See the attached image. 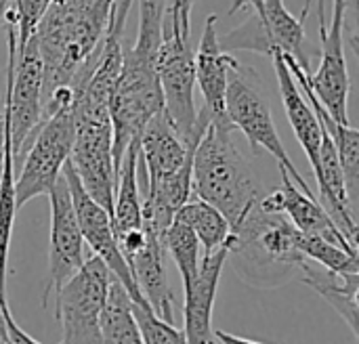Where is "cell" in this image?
I'll use <instances>...</instances> for the list:
<instances>
[{"label":"cell","instance_id":"cell-1","mask_svg":"<svg viewBox=\"0 0 359 344\" xmlns=\"http://www.w3.org/2000/svg\"><path fill=\"white\" fill-rule=\"evenodd\" d=\"M107 19L95 13V0H50L36 32L44 84L42 101L57 88H78L88 76Z\"/></svg>","mask_w":359,"mask_h":344},{"label":"cell","instance_id":"cell-2","mask_svg":"<svg viewBox=\"0 0 359 344\" xmlns=\"http://www.w3.org/2000/svg\"><path fill=\"white\" fill-rule=\"evenodd\" d=\"M227 118H210L194 149L191 195L217 208L236 227L261 200V181L233 143Z\"/></svg>","mask_w":359,"mask_h":344},{"label":"cell","instance_id":"cell-3","mask_svg":"<svg viewBox=\"0 0 359 344\" xmlns=\"http://www.w3.org/2000/svg\"><path fill=\"white\" fill-rule=\"evenodd\" d=\"M297 229L284 214H267L255 206L244 221L231 227L227 259L248 286L276 288L290 280L305 261L294 246Z\"/></svg>","mask_w":359,"mask_h":344},{"label":"cell","instance_id":"cell-4","mask_svg":"<svg viewBox=\"0 0 359 344\" xmlns=\"http://www.w3.org/2000/svg\"><path fill=\"white\" fill-rule=\"evenodd\" d=\"M156 57L158 55L139 50L135 46L124 50L122 69L109 101L114 179L128 145L141 137L143 128L154 116L164 111Z\"/></svg>","mask_w":359,"mask_h":344},{"label":"cell","instance_id":"cell-5","mask_svg":"<svg viewBox=\"0 0 359 344\" xmlns=\"http://www.w3.org/2000/svg\"><path fill=\"white\" fill-rule=\"evenodd\" d=\"M156 71L162 90L164 116L168 118L177 137L191 145L200 141L208 126V111L196 109V65L189 38L177 34L166 21L162 27V42L156 57Z\"/></svg>","mask_w":359,"mask_h":344},{"label":"cell","instance_id":"cell-6","mask_svg":"<svg viewBox=\"0 0 359 344\" xmlns=\"http://www.w3.org/2000/svg\"><path fill=\"white\" fill-rule=\"evenodd\" d=\"M42 84L44 67L34 42V36L25 46L17 48L15 29H8V65H6V97H4V122L8 128L13 166H17L29 139L42 124Z\"/></svg>","mask_w":359,"mask_h":344},{"label":"cell","instance_id":"cell-7","mask_svg":"<svg viewBox=\"0 0 359 344\" xmlns=\"http://www.w3.org/2000/svg\"><path fill=\"white\" fill-rule=\"evenodd\" d=\"M225 118L229 120L233 130L244 132V137L248 139V143L255 151L265 149L267 153H271L278 160L280 168H284L288 172L292 183L299 185V189L303 193L316 195L309 189L307 181L303 179V174L299 172V168L294 166V162L290 160V156L278 135L269 103L265 101L263 92L257 86L255 71L244 67L240 61L229 71V82H227V90H225Z\"/></svg>","mask_w":359,"mask_h":344},{"label":"cell","instance_id":"cell-8","mask_svg":"<svg viewBox=\"0 0 359 344\" xmlns=\"http://www.w3.org/2000/svg\"><path fill=\"white\" fill-rule=\"evenodd\" d=\"M252 6V17L229 32L219 44L225 53L229 50H252L271 55L276 48L290 55L303 71H309V59L305 53V27L292 17L284 0H233L227 15H236L240 8Z\"/></svg>","mask_w":359,"mask_h":344},{"label":"cell","instance_id":"cell-9","mask_svg":"<svg viewBox=\"0 0 359 344\" xmlns=\"http://www.w3.org/2000/svg\"><path fill=\"white\" fill-rule=\"evenodd\" d=\"M74 143L69 164L82 189L111 216L114 208V158L109 109L72 105Z\"/></svg>","mask_w":359,"mask_h":344},{"label":"cell","instance_id":"cell-10","mask_svg":"<svg viewBox=\"0 0 359 344\" xmlns=\"http://www.w3.org/2000/svg\"><path fill=\"white\" fill-rule=\"evenodd\" d=\"M109 280V269L97 256H88L55 292V319L63 332L59 344H101L99 319Z\"/></svg>","mask_w":359,"mask_h":344},{"label":"cell","instance_id":"cell-11","mask_svg":"<svg viewBox=\"0 0 359 344\" xmlns=\"http://www.w3.org/2000/svg\"><path fill=\"white\" fill-rule=\"evenodd\" d=\"M74 143V116L72 107L55 111L34 132L23 149L25 162L15 174V206L21 208L38 195H46L65 162L69 160ZM21 153V156H23Z\"/></svg>","mask_w":359,"mask_h":344},{"label":"cell","instance_id":"cell-12","mask_svg":"<svg viewBox=\"0 0 359 344\" xmlns=\"http://www.w3.org/2000/svg\"><path fill=\"white\" fill-rule=\"evenodd\" d=\"M345 13L347 0H332V19L330 25H320L322 40V59L316 74H307V84L328 116L343 124H349V90L351 80L347 71L345 46H343V29H345Z\"/></svg>","mask_w":359,"mask_h":344},{"label":"cell","instance_id":"cell-13","mask_svg":"<svg viewBox=\"0 0 359 344\" xmlns=\"http://www.w3.org/2000/svg\"><path fill=\"white\" fill-rule=\"evenodd\" d=\"M63 174H65V181L69 187V195H72L74 210H76L82 242L90 248L93 256H97L109 269V273L124 286V290L128 292L133 303H145L135 280H133V273H130V269H128V265H126V261H124V256L116 244L109 214L82 189L69 160L63 166Z\"/></svg>","mask_w":359,"mask_h":344},{"label":"cell","instance_id":"cell-14","mask_svg":"<svg viewBox=\"0 0 359 344\" xmlns=\"http://www.w3.org/2000/svg\"><path fill=\"white\" fill-rule=\"evenodd\" d=\"M46 195L50 204V242H48V286L42 305H46L48 296L55 294L86 261L82 233L78 227L76 210L63 172L59 174V179L55 181V185Z\"/></svg>","mask_w":359,"mask_h":344},{"label":"cell","instance_id":"cell-15","mask_svg":"<svg viewBox=\"0 0 359 344\" xmlns=\"http://www.w3.org/2000/svg\"><path fill=\"white\" fill-rule=\"evenodd\" d=\"M137 166H139V139L133 141L122 156L120 168L114 179V208L109 216L116 244L126 265L145 246L147 240Z\"/></svg>","mask_w":359,"mask_h":344},{"label":"cell","instance_id":"cell-16","mask_svg":"<svg viewBox=\"0 0 359 344\" xmlns=\"http://www.w3.org/2000/svg\"><path fill=\"white\" fill-rule=\"evenodd\" d=\"M280 174H282V187L267 195H261V200L257 202L259 210L267 214H284L299 233L322 238L351 254H358V248L347 242V238L330 219V214L322 208L318 198L303 193L292 183V179L284 168H280Z\"/></svg>","mask_w":359,"mask_h":344},{"label":"cell","instance_id":"cell-17","mask_svg":"<svg viewBox=\"0 0 359 344\" xmlns=\"http://www.w3.org/2000/svg\"><path fill=\"white\" fill-rule=\"evenodd\" d=\"M196 145L198 141L185 145L177 137L164 111L154 116L139 137V191H143L147 183L166 179L189 164L194 160Z\"/></svg>","mask_w":359,"mask_h":344},{"label":"cell","instance_id":"cell-18","mask_svg":"<svg viewBox=\"0 0 359 344\" xmlns=\"http://www.w3.org/2000/svg\"><path fill=\"white\" fill-rule=\"evenodd\" d=\"M217 15L210 13L204 21L202 38L198 50L194 55L196 65V84L204 97V109L210 118L223 120L225 118V90L229 82V71L236 67L238 59L225 53L219 44L217 34Z\"/></svg>","mask_w":359,"mask_h":344},{"label":"cell","instance_id":"cell-19","mask_svg":"<svg viewBox=\"0 0 359 344\" xmlns=\"http://www.w3.org/2000/svg\"><path fill=\"white\" fill-rule=\"evenodd\" d=\"M225 261H227V246L219 248L208 256H202L194 282L189 284L187 290H183L185 294L183 334L187 344H208L212 340V309H215L217 288Z\"/></svg>","mask_w":359,"mask_h":344},{"label":"cell","instance_id":"cell-20","mask_svg":"<svg viewBox=\"0 0 359 344\" xmlns=\"http://www.w3.org/2000/svg\"><path fill=\"white\" fill-rule=\"evenodd\" d=\"M145 246L133 256L128 263V269L133 273V280L143 296V301L151 307V311L166 324L175 326V296L168 286L166 275V248L164 242H160L154 233L145 229Z\"/></svg>","mask_w":359,"mask_h":344},{"label":"cell","instance_id":"cell-21","mask_svg":"<svg viewBox=\"0 0 359 344\" xmlns=\"http://www.w3.org/2000/svg\"><path fill=\"white\" fill-rule=\"evenodd\" d=\"M273 59V67H276V76H278V84H280V95H282V103H284V111L288 122L292 124V130L305 151V156L311 162L313 174H318L320 168V145H322V126L318 122L316 111L311 109V105L307 103V99L303 97L297 80L292 78L282 50H273L269 55Z\"/></svg>","mask_w":359,"mask_h":344},{"label":"cell","instance_id":"cell-22","mask_svg":"<svg viewBox=\"0 0 359 344\" xmlns=\"http://www.w3.org/2000/svg\"><path fill=\"white\" fill-rule=\"evenodd\" d=\"M301 280L311 290H316L349 326L355 340L359 338L358 332V292H359V273H347L339 275L328 269H322L309 261H303L299 265Z\"/></svg>","mask_w":359,"mask_h":344},{"label":"cell","instance_id":"cell-23","mask_svg":"<svg viewBox=\"0 0 359 344\" xmlns=\"http://www.w3.org/2000/svg\"><path fill=\"white\" fill-rule=\"evenodd\" d=\"M99 332L101 344H143L133 315V298L114 275L109 280L107 298L101 311Z\"/></svg>","mask_w":359,"mask_h":344},{"label":"cell","instance_id":"cell-24","mask_svg":"<svg viewBox=\"0 0 359 344\" xmlns=\"http://www.w3.org/2000/svg\"><path fill=\"white\" fill-rule=\"evenodd\" d=\"M175 219L183 221L194 231L196 240L200 242V248L204 250V256L223 248L229 238V231H231L229 223L217 208H212L206 202L196 200V198L189 200L177 212Z\"/></svg>","mask_w":359,"mask_h":344},{"label":"cell","instance_id":"cell-25","mask_svg":"<svg viewBox=\"0 0 359 344\" xmlns=\"http://www.w3.org/2000/svg\"><path fill=\"white\" fill-rule=\"evenodd\" d=\"M15 166L11 153V141L4 145V162L0 170V294H6V265H8V250L11 238L15 227Z\"/></svg>","mask_w":359,"mask_h":344},{"label":"cell","instance_id":"cell-26","mask_svg":"<svg viewBox=\"0 0 359 344\" xmlns=\"http://www.w3.org/2000/svg\"><path fill=\"white\" fill-rule=\"evenodd\" d=\"M164 248L166 252L172 256L181 280H183V290L189 288V284L194 282L198 269H200V242L196 240L194 231L179 219H175L164 235Z\"/></svg>","mask_w":359,"mask_h":344},{"label":"cell","instance_id":"cell-27","mask_svg":"<svg viewBox=\"0 0 359 344\" xmlns=\"http://www.w3.org/2000/svg\"><path fill=\"white\" fill-rule=\"evenodd\" d=\"M297 250L301 252V256L322 269H328L332 273L339 275H347V273H359L358 254H351L322 238H313V235H303L297 231V240H294Z\"/></svg>","mask_w":359,"mask_h":344},{"label":"cell","instance_id":"cell-28","mask_svg":"<svg viewBox=\"0 0 359 344\" xmlns=\"http://www.w3.org/2000/svg\"><path fill=\"white\" fill-rule=\"evenodd\" d=\"M133 315L143 344H187L183 330L162 322L147 303H133Z\"/></svg>","mask_w":359,"mask_h":344},{"label":"cell","instance_id":"cell-29","mask_svg":"<svg viewBox=\"0 0 359 344\" xmlns=\"http://www.w3.org/2000/svg\"><path fill=\"white\" fill-rule=\"evenodd\" d=\"M13 8L6 11L4 19L15 29L17 36V48L25 46L27 40L34 36L44 11L48 8L50 0H13Z\"/></svg>","mask_w":359,"mask_h":344},{"label":"cell","instance_id":"cell-30","mask_svg":"<svg viewBox=\"0 0 359 344\" xmlns=\"http://www.w3.org/2000/svg\"><path fill=\"white\" fill-rule=\"evenodd\" d=\"M196 0H166V13L164 21L183 38H189V17Z\"/></svg>","mask_w":359,"mask_h":344},{"label":"cell","instance_id":"cell-31","mask_svg":"<svg viewBox=\"0 0 359 344\" xmlns=\"http://www.w3.org/2000/svg\"><path fill=\"white\" fill-rule=\"evenodd\" d=\"M0 309H2V317H4V328H6V336H8V344H40L38 340H34L25 330H21L8 309L6 298L0 301Z\"/></svg>","mask_w":359,"mask_h":344},{"label":"cell","instance_id":"cell-32","mask_svg":"<svg viewBox=\"0 0 359 344\" xmlns=\"http://www.w3.org/2000/svg\"><path fill=\"white\" fill-rule=\"evenodd\" d=\"M212 340H215L217 344H263V343H257V340L242 338V336H233V334L223 332V330H215V332H212Z\"/></svg>","mask_w":359,"mask_h":344},{"label":"cell","instance_id":"cell-33","mask_svg":"<svg viewBox=\"0 0 359 344\" xmlns=\"http://www.w3.org/2000/svg\"><path fill=\"white\" fill-rule=\"evenodd\" d=\"M311 2H313V0H303V8H301V17H299V21H301V23L307 19ZM318 11H320V13H318V17H320V25H322V23H326V13H324V11H326V0H318Z\"/></svg>","mask_w":359,"mask_h":344},{"label":"cell","instance_id":"cell-34","mask_svg":"<svg viewBox=\"0 0 359 344\" xmlns=\"http://www.w3.org/2000/svg\"><path fill=\"white\" fill-rule=\"evenodd\" d=\"M8 141V128L4 122V116H0V170H2V162H4V145Z\"/></svg>","mask_w":359,"mask_h":344},{"label":"cell","instance_id":"cell-35","mask_svg":"<svg viewBox=\"0 0 359 344\" xmlns=\"http://www.w3.org/2000/svg\"><path fill=\"white\" fill-rule=\"evenodd\" d=\"M114 0H95V13L103 19L109 17V8H111Z\"/></svg>","mask_w":359,"mask_h":344},{"label":"cell","instance_id":"cell-36","mask_svg":"<svg viewBox=\"0 0 359 344\" xmlns=\"http://www.w3.org/2000/svg\"><path fill=\"white\" fill-rule=\"evenodd\" d=\"M8 4H11V0H0V25H2V21H4V15H6V11H8Z\"/></svg>","mask_w":359,"mask_h":344},{"label":"cell","instance_id":"cell-37","mask_svg":"<svg viewBox=\"0 0 359 344\" xmlns=\"http://www.w3.org/2000/svg\"><path fill=\"white\" fill-rule=\"evenodd\" d=\"M208 344H217V343H215V340H210V343H208Z\"/></svg>","mask_w":359,"mask_h":344}]
</instances>
